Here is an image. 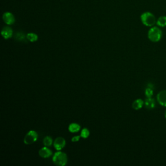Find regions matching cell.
Returning <instances> with one entry per match:
<instances>
[{"mask_svg":"<svg viewBox=\"0 0 166 166\" xmlns=\"http://www.w3.org/2000/svg\"><path fill=\"white\" fill-rule=\"evenodd\" d=\"M38 138V133L35 131H30L26 134L24 139V142L25 145H31L37 141Z\"/></svg>","mask_w":166,"mask_h":166,"instance_id":"277c9868","label":"cell"},{"mask_svg":"<svg viewBox=\"0 0 166 166\" xmlns=\"http://www.w3.org/2000/svg\"><path fill=\"white\" fill-rule=\"evenodd\" d=\"M81 135L80 136H73L71 138V141L72 142H77L80 140V138H81Z\"/></svg>","mask_w":166,"mask_h":166,"instance_id":"d6986e66","label":"cell"},{"mask_svg":"<svg viewBox=\"0 0 166 166\" xmlns=\"http://www.w3.org/2000/svg\"><path fill=\"white\" fill-rule=\"evenodd\" d=\"M141 21L142 24L147 27H152L156 24V18L153 14L149 12L143 13L141 15Z\"/></svg>","mask_w":166,"mask_h":166,"instance_id":"3957f363","label":"cell"},{"mask_svg":"<svg viewBox=\"0 0 166 166\" xmlns=\"http://www.w3.org/2000/svg\"><path fill=\"white\" fill-rule=\"evenodd\" d=\"M53 139L51 137H50L49 136H45L44 138V140H43V144L46 147H51L52 145L53 144Z\"/></svg>","mask_w":166,"mask_h":166,"instance_id":"5bb4252c","label":"cell"},{"mask_svg":"<svg viewBox=\"0 0 166 166\" xmlns=\"http://www.w3.org/2000/svg\"><path fill=\"white\" fill-rule=\"evenodd\" d=\"M39 155L40 157L43 158H48L52 155L53 153L51 149L48 148V147H44L39 150Z\"/></svg>","mask_w":166,"mask_h":166,"instance_id":"52a82bcc","label":"cell"},{"mask_svg":"<svg viewBox=\"0 0 166 166\" xmlns=\"http://www.w3.org/2000/svg\"><path fill=\"white\" fill-rule=\"evenodd\" d=\"M144 105V101H143L141 99H138L135 100L132 103V108L134 110H138L141 109L143 107Z\"/></svg>","mask_w":166,"mask_h":166,"instance_id":"8fae6325","label":"cell"},{"mask_svg":"<svg viewBox=\"0 0 166 166\" xmlns=\"http://www.w3.org/2000/svg\"><path fill=\"white\" fill-rule=\"evenodd\" d=\"M162 32L157 27L151 28L148 32V38L153 42H158L162 38Z\"/></svg>","mask_w":166,"mask_h":166,"instance_id":"7a4b0ae2","label":"cell"},{"mask_svg":"<svg viewBox=\"0 0 166 166\" xmlns=\"http://www.w3.org/2000/svg\"><path fill=\"white\" fill-rule=\"evenodd\" d=\"M66 145V140L64 138L58 137L53 142V146L57 151H61Z\"/></svg>","mask_w":166,"mask_h":166,"instance_id":"5b68a950","label":"cell"},{"mask_svg":"<svg viewBox=\"0 0 166 166\" xmlns=\"http://www.w3.org/2000/svg\"><path fill=\"white\" fill-rule=\"evenodd\" d=\"M26 38L29 42H35L38 40V36L37 35L34 33H27V35H26Z\"/></svg>","mask_w":166,"mask_h":166,"instance_id":"4fadbf2b","label":"cell"},{"mask_svg":"<svg viewBox=\"0 0 166 166\" xmlns=\"http://www.w3.org/2000/svg\"><path fill=\"white\" fill-rule=\"evenodd\" d=\"M1 34L3 37V38H5V40H7L8 38H11L12 36L13 31L10 27L6 26V27H4L2 29Z\"/></svg>","mask_w":166,"mask_h":166,"instance_id":"ba28073f","label":"cell"},{"mask_svg":"<svg viewBox=\"0 0 166 166\" xmlns=\"http://www.w3.org/2000/svg\"><path fill=\"white\" fill-rule=\"evenodd\" d=\"M81 130V126L78 123H72L68 126V131L71 133H77Z\"/></svg>","mask_w":166,"mask_h":166,"instance_id":"7c38bea8","label":"cell"},{"mask_svg":"<svg viewBox=\"0 0 166 166\" xmlns=\"http://www.w3.org/2000/svg\"><path fill=\"white\" fill-rule=\"evenodd\" d=\"M53 162L58 166H64L68 163V157L66 153L57 151L53 156Z\"/></svg>","mask_w":166,"mask_h":166,"instance_id":"6da1fadb","label":"cell"},{"mask_svg":"<svg viewBox=\"0 0 166 166\" xmlns=\"http://www.w3.org/2000/svg\"><path fill=\"white\" fill-rule=\"evenodd\" d=\"M145 95L147 98H152L153 95V88L147 87L145 90Z\"/></svg>","mask_w":166,"mask_h":166,"instance_id":"e0dca14e","label":"cell"},{"mask_svg":"<svg viewBox=\"0 0 166 166\" xmlns=\"http://www.w3.org/2000/svg\"><path fill=\"white\" fill-rule=\"evenodd\" d=\"M90 136V131L87 128H84L82 129L81 132V138H84V139H86Z\"/></svg>","mask_w":166,"mask_h":166,"instance_id":"2e32d148","label":"cell"},{"mask_svg":"<svg viewBox=\"0 0 166 166\" xmlns=\"http://www.w3.org/2000/svg\"><path fill=\"white\" fill-rule=\"evenodd\" d=\"M165 118H166V110H165Z\"/></svg>","mask_w":166,"mask_h":166,"instance_id":"ffe728a7","label":"cell"},{"mask_svg":"<svg viewBox=\"0 0 166 166\" xmlns=\"http://www.w3.org/2000/svg\"><path fill=\"white\" fill-rule=\"evenodd\" d=\"M157 101L160 105L166 107V90L159 92L157 95Z\"/></svg>","mask_w":166,"mask_h":166,"instance_id":"9c48e42d","label":"cell"},{"mask_svg":"<svg viewBox=\"0 0 166 166\" xmlns=\"http://www.w3.org/2000/svg\"><path fill=\"white\" fill-rule=\"evenodd\" d=\"M25 38V36L22 33H18L16 35L15 38L18 41H23Z\"/></svg>","mask_w":166,"mask_h":166,"instance_id":"ac0fdd59","label":"cell"},{"mask_svg":"<svg viewBox=\"0 0 166 166\" xmlns=\"http://www.w3.org/2000/svg\"><path fill=\"white\" fill-rule=\"evenodd\" d=\"M144 105L147 109L151 110L155 107L156 103L154 99L152 98H147V99L144 101Z\"/></svg>","mask_w":166,"mask_h":166,"instance_id":"30bf717a","label":"cell"},{"mask_svg":"<svg viewBox=\"0 0 166 166\" xmlns=\"http://www.w3.org/2000/svg\"><path fill=\"white\" fill-rule=\"evenodd\" d=\"M156 24L160 27H165L166 26V16H161L158 18V20L156 21Z\"/></svg>","mask_w":166,"mask_h":166,"instance_id":"9a60e30c","label":"cell"},{"mask_svg":"<svg viewBox=\"0 0 166 166\" xmlns=\"http://www.w3.org/2000/svg\"><path fill=\"white\" fill-rule=\"evenodd\" d=\"M3 20L4 22L7 25H12L15 22V18L11 12H6L3 14Z\"/></svg>","mask_w":166,"mask_h":166,"instance_id":"8992f818","label":"cell"}]
</instances>
